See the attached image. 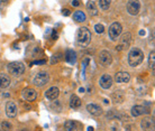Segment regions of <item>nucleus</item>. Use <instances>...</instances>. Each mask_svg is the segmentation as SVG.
Wrapping results in <instances>:
<instances>
[{
    "label": "nucleus",
    "mask_w": 155,
    "mask_h": 131,
    "mask_svg": "<svg viewBox=\"0 0 155 131\" xmlns=\"http://www.w3.org/2000/svg\"><path fill=\"white\" fill-rule=\"evenodd\" d=\"M95 30L98 34H102L104 30H105V27H104V25H101V24H97V25L95 26Z\"/></svg>",
    "instance_id": "bb28decb"
},
{
    "label": "nucleus",
    "mask_w": 155,
    "mask_h": 131,
    "mask_svg": "<svg viewBox=\"0 0 155 131\" xmlns=\"http://www.w3.org/2000/svg\"><path fill=\"white\" fill-rule=\"evenodd\" d=\"M73 19H74V21H76V23H83V21H85V19H87V16H85V14L83 12V11H75L74 14H73Z\"/></svg>",
    "instance_id": "a211bd4d"
},
{
    "label": "nucleus",
    "mask_w": 155,
    "mask_h": 131,
    "mask_svg": "<svg viewBox=\"0 0 155 131\" xmlns=\"http://www.w3.org/2000/svg\"><path fill=\"white\" fill-rule=\"evenodd\" d=\"M87 10L89 11V14L91 16H97V14H98V9H97L95 4L93 1H88L87 2Z\"/></svg>",
    "instance_id": "aec40b11"
},
{
    "label": "nucleus",
    "mask_w": 155,
    "mask_h": 131,
    "mask_svg": "<svg viewBox=\"0 0 155 131\" xmlns=\"http://www.w3.org/2000/svg\"><path fill=\"white\" fill-rule=\"evenodd\" d=\"M4 96H5V98H8V96H9V94H8V93H5V95H4Z\"/></svg>",
    "instance_id": "58836bf2"
},
{
    "label": "nucleus",
    "mask_w": 155,
    "mask_h": 131,
    "mask_svg": "<svg viewBox=\"0 0 155 131\" xmlns=\"http://www.w3.org/2000/svg\"><path fill=\"white\" fill-rule=\"evenodd\" d=\"M148 112V109L144 106H134L130 110V114L133 116H140Z\"/></svg>",
    "instance_id": "f8f14e48"
},
{
    "label": "nucleus",
    "mask_w": 155,
    "mask_h": 131,
    "mask_svg": "<svg viewBox=\"0 0 155 131\" xmlns=\"http://www.w3.org/2000/svg\"><path fill=\"white\" fill-rule=\"evenodd\" d=\"M7 70L11 75L20 76L25 72V65L21 62H11L7 66Z\"/></svg>",
    "instance_id": "7ed1b4c3"
},
{
    "label": "nucleus",
    "mask_w": 155,
    "mask_h": 131,
    "mask_svg": "<svg viewBox=\"0 0 155 131\" xmlns=\"http://www.w3.org/2000/svg\"><path fill=\"white\" fill-rule=\"evenodd\" d=\"M48 81H50L48 73H46V72H40V73L36 74L35 79H34V84H35L36 86H43V85H45V84H47Z\"/></svg>",
    "instance_id": "39448f33"
},
{
    "label": "nucleus",
    "mask_w": 155,
    "mask_h": 131,
    "mask_svg": "<svg viewBox=\"0 0 155 131\" xmlns=\"http://www.w3.org/2000/svg\"><path fill=\"white\" fill-rule=\"evenodd\" d=\"M23 98L25 99L26 101H34L36 100L37 98V93L34 89H30V87H27L25 90H23V93H21Z\"/></svg>",
    "instance_id": "9b49d317"
},
{
    "label": "nucleus",
    "mask_w": 155,
    "mask_h": 131,
    "mask_svg": "<svg viewBox=\"0 0 155 131\" xmlns=\"http://www.w3.org/2000/svg\"><path fill=\"white\" fill-rule=\"evenodd\" d=\"M144 60V54L140 48H131L128 53V64L131 67H136L142 64Z\"/></svg>",
    "instance_id": "f03ea898"
},
{
    "label": "nucleus",
    "mask_w": 155,
    "mask_h": 131,
    "mask_svg": "<svg viewBox=\"0 0 155 131\" xmlns=\"http://www.w3.org/2000/svg\"><path fill=\"white\" fill-rule=\"evenodd\" d=\"M6 114L8 118H15L17 116V106L14 102H8L6 104Z\"/></svg>",
    "instance_id": "ddd939ff"
},
{
    "label": "nucleus",
    "mask_w": 155,
    "mask_h": 131,
    "mask_svg": "<svg viewBox=\"0 0 155 131\" xmlns=\"http://www.w3.org/2000/svg\"><path fill=\"white\" fill-rule=\"evenodd\" d=\"M87 130H88V131H92V130H93V128H92V127H89Z\"/></svg>",
    "instance_id": "e433bc0d"
},
{
    "label": "nucleus",
    "mask_w": 155,
    "mask_h": 131,
    "mask_svg": "<svg viewBox=\"0 0 155 131\" xmlns=\"http://www.w3.org/2000/svg\"><path fill=\"white\" fill-rule=\"evenodd\" d=\"M80 1H79V0H73V1H72V6H74V7H78V6H80Z\"/></svg>",
    "instance_id": "2f4dec72"
},
{
    "label": "nucleus",
    "mask_w": 155,
    "mask_h": 131,
    "mask_svg": "<svg viewBox=\"0 0 155 131\" xmlns=\"http://www.w3.org/2000/svg\"><path fill=\"white\" fill-rule=\"evenodd\" d=\"M62 15L63 16H70L71 11L69 9H62Z\"/></svg>",
    "instance_id": "7c9ffc66"
},
{
    "label": "nucleus",
    "mask_w": 155,
    "mask_h": 131,
    "mask_svg": "<svg viewBox=\"0 0 155 131\" xmlns=\"http://www.w3.org/2000/svg\"><path fill=\"white\" fill-rule=\"evenodd\" d=\"M1 127H2V129H10L11 128V126H10L9 122H7V121H5V122H2V124H1Z\"/></svg>",
    "instance_id": "cd10ccee"
},
{
    "label": "nucleus",
    "mask_w": 155,
    "mask_h": 131,
    "mask_svg": "<svg viewBox=\"0 0 155 131\" xmlns=\"http://www.w3.org/2000/svg\"><path fill=\"white\" fill-rule=\"evenodd\" d=\"M148 66H150V70L154 71L155 70V52L152 50L148 55Z\"/></svg>",
    "instance_id": "5701e85b"
},
{
    "label": "nucleus",
    "mask_w": 155,
    "mask_h": 131,
    "mask_svg": "<svg viewBox=\"0 0 155 131\" xmlns=\"http://www.w3.org/2000/svg\"><path fill=\"white\" fill-rule=\"evenodd\" d=\"M76 128H78V124H76V122H75V121H72V120L65 121V123H64V129L65 130L74 131V130H76Z\"/></svg>",
    "instance_id": "412c9836"
},
{
    "label": "nucleus",
    "mask_w": 155,
    "mask_h": 131,
    "mask_svg": "<svg viewBox=\"0 0 155 131\" xmlns=\"http://www.w3.org/2000/svg\"><path fill=\"white\" fill-rule=\"evenodd\" d=\"M130 40H131L130 33H125L124 35L121 36V38H120V45L123 46L124 48H127L130 44Z\"/></svg>",
    "instance_id": "f3484780"
},
{
    "label": "nucleus",
    "mask_w": 155,
    "mask_h": 131,
    "mask_svg": "<svg viewBox=\"0 0 155 131\" xmlns=\"http://www.w3.org/2000/svg\"><path fill=\"white\" fill-rule=\"evenodd\" d=\"M98 60L102 66H108L112 63V56L108 50H102L98 55Z\"/></svg>",
    "instance_id": "0eeeda50"
},
{
    "label": "nucleus",
    "mask_w": 155,
    "mask_h": 131,
    "mask_svg": "<svg viewBox=\"0 0 155 131\" xmlns=\"http://www.w3.org/2000/svg\"><path fill=\"white\" fill-rule=\"evenodd\" d=\"M112 82H114L112 77H111L110 75H108V74H105V75H102L100 77V80H99V84H100V86L102 87V89L108 90V89H110L111 85H112Z\"/></svg>",
    "instance_id": "6e6552de"
},
{
    "label": "nucleus",
    "mask_w": 155,
    "mask_h": 131,
    "mask_svg": "<svg viewBox=\"0 0 155 131\" xmlns=\"http://www.w3.org/2000/svg\"><path fill=\"white\" fill-rule=\"evenodd\" d=\"M140 36H144V35H145V31H144V30H140Z\"/></svg>",
    "instance_id": "72a5a7b5"
},
{
    "label": "nucleus",
    "mask_w": 155,
    "mask_h": 131,
    "mask_svg": "<svg viewBox=\"0 0 155 131\" xmlns=\"http://www.w3.org/2000/svg\"><path fill=\"white\" fill-rule=\"evenodd\" d=\"M60 95V89L56 86H52L45 92V98L47 100L53 101L55 99H57V96Z\"/></svg>",
    "instance_id": "1a4fd4ad"
},
{
    "label": "nucleus",
    "mask_w": 155,
    "mask_h": 131,
    "mask_svg": "<svg viewBox=\"0 0 155 131\" xmlns=\"http://www.w3.org/2000/svg\"><path fill=\"white\" fill-rule=\"evenodd\" d=\"M89 62H90V60H89V58H85L84 62L82 63V65H83V67H85V66L88 65V64H89Z\"/></svg>",
    "instance_id": "473e14b6"
},
{
    "label": "nucleus",
    "mask_w": 155,
    "mask_h": 131,
    "mask_svg": "<svg viewBox=\"0 0 155 131\" xmlns=\"http://www.w3.org/2000/svg\"><path fill=\"white\" fill-rule=\"evenodd\" d=\"M57 37H59V35H57V31L55 29L52 30V39L53 40H56L57 39Z\"/></svg>",
    "instance_id": "c85d7f7f"
},
{
    "label": "nucleus",
    "mask_w": 155,
    "mask_h": 131,
    "mask_svg": "<svg viewBox=\"0 0 155 131\" xmlns=\"http://www.w3.org/2000/svg\"><path fill=\"white\" fill-rule=\"evenodd\" d=\"M70 106L72 109H78L81 106V100L78 95H72L70 99Z\"/></svg>",
    "instance_id": "6ab92c4d"
},
{
    "label": "nucleus",
    "mask_w": 155,
    "mask_h": 131,
    "mask_svg": "<svg viewBox=\"0 0 155 131\" xmlns=\"http://www.w3.org/2000/svg\"><path fill=\"white\" fill-rule=\"evenodd\" d=\"M110 5H111V0H99V7L102 10H108Z\"/></svg>",
    "instance_id": "393cba45"
},
{
    "label": "nucleus",
    "mask_w": 155,
    "mask_h": 131,
    "mask_svg": "<svg viewBox=\"0 0 155 131\" xmlns=\"http://www.w3.org/2000/svg\"><path fill=\"white\" fill-rule=\"evenodd\" d=\"M112 101H114L115 103H121V102L124 101V94L120 93V92H115V93L112 94Z\"/></svg>",
    "instance_id": "b1692460"
},
{
    "label": "nucleus",
    "mask_w": 155,
    "mask_h": 131,
    "mask_svg": "<svg viewBox=\"0 0 155 131\" xmlns=\"http://www.w3.org/2000/svg\"><path fill=\"white\" fill-rule=\"evenodd\" d=\"M121 31H123V26L120 25L119 23H112L109 27V30H108L110 39H118L121 35Z\"/></svg>",
    "instance_id": "20e7f679"
},
{
    "label": "nucleus",
    "mask_w": 155,
    "mask_h": 131,
    "mask_svg": "<svg viewBox=\"0 0 155 131\" xmlns=\"http://www.w3.org/2000/svg\"><path fill=\"white\" fill-rule=\"evenodd\" d=\"M46 63V60H35V62H33V63H32V65H34V64H37V65H38V64H45Z\"/></svg>",
    "instance_id": "c756f323"
},
{
    "label": "nucleus",
    "mask_w": 155,
    "mask_h": 131,
    "mask_svg": "<svg viewBox=\"0 0 155 131\" xmlns=\"http://www.w3.org/2000/svg\"><path fill=\"white\" fill-rule=\"evenodd\" d=\"M6 2H8V0H0V4H6Z\"/></svg>",
    "instance_id": "c9c22d12"
},
{
    "label": "nucleus",
    "mask_w": 155,
    "mask_h": 131,
    "mask_svg": "<svg viewBox=\"0 0 155 131\" xmlns=\"http://www.w3.org/2000/svg\"><path fill=\"white\" fill-rule=\"evenodd\" d=\"M87 110L89 113H91L92 116H99L102 114V108L98 104H95V103H89L87 106Z\"/></svg>",
    "instance_id": "9d476101"
},
{
    "label": "nucleus",
    "mask_w": 155,
    "mask_h": 131,
    "mask_svg": "<svg viewBox=\"0 0 155 131\" xmlns=\"http://www.w3.org/2000/svg\"><path fill=\"white\" fill-rule=\"evenodd\" d=\"M127 11L133 16L138 15L140 11V0H129V1L127 2Z\"/></svg>",
    "instance_id": "423d86ee"
},
{
    "label": "nucleus",
    "mask_w": 155,
    "mask_h": 131,
    "mask_svg": "<svg viewBox=\"0 0 155 131\" xmlns=\"http://www.w3.org/2000/svg\"><path fill=\"white\" fill-rule=\"evenodd\" d=\"M10 84L9 76L5 73H0V89H7Z\"/></svg>",
    "instance_id": "2eb2a0df"
},
{
    "label": "nucleus",
    "mask_w": 155,
    "mask_h": 131,
    "mask_svg": "<svg viewBox=\"0 0 155 131\" xmlns=\"http://www.w3.org/2000/svg\"><path fill=\"white\" fill-rule=\"evenodd\" d=\"M104 102H105L106 104H108V103H109V101H108V100H106V99H105V100H104Z\"/></svg>",
    "instance_id": "4c0bfd02"
},
{
    "label": "nucleus",
    "mask_w": 155,
    "mask_h": 131,
    "mask_svg": "<svg viewBox=\"0 0 155 131\" xmlns=\"http://www.w3.org/2000/svg\"><path fill=\"white\" fill-rule=\"evenodd\" d=\"M65 60H66L68 63H70V64H75V62H76V55H75L74 50H72V49L66 50V53H65Z\"/></svg>",
    "instance_id": "dca6fc26"
},
{
    "label": "nucleus",
    "mask_w": 155,
    "mask_h": 131,
    "mask_svg": "<svg viewBox=\"0 0 155 131\" xmlns=\"http://www.w3.org/2000/svg\"><path fill=\"white\" fill-rule=\"evenodd\" d=\"M91 41V31L87 27H81L76 31V43L82 47H87Z\"/></svg>",
    "instance_id": "f257e3e1"
},
{
    "label": "nucleus",
    "mask_w": 155,
    "mask_h": 131,
    "mask_svg": "<svg viewBox=\"0 0 155 131\" xmlns=\"http://www.w3.org/2000/svg\"><path fill=\"white\" fill-rule=\"evenodd\" d=\"M115 81L117 83H128L130 81V75L127 72H118L115 75Z\"/></svg>",
    "instance_id": "4468645a"
},
{
    "label": "nucleus",
    "mask_w": 155,
    "mask_h": 131,
    "mask_svg": "<svg viewBox=\"0 0 155 131\" xmlns=\"http://www.w3.org/2000/svg\"><path fill=\"white\" fill-rule=\"evenodd\" d=\"M152 124H153V120L150 119V118H145V119H143V120H142L140 127H142V129H143V130H148V129H151Z\"/></svg>",
    "instance_id": "4be33fe9"
},
{
    "label": "nucleus",
    "mask_w": 155,
    "mask_h": 131,
    "mask_svg": "<svg viewBox=\"0 0 155 131\" xmlns=\"http://www.w3.org/2000/svg\"><path fill=\"white\" fill-rule=\"evenodd\" d=\"M79 92H80V93H83V92H84V89H83V87H80V89H79Z\"/></svg>",
    "instance_id": "f704fd0d"
},
{
    "label": "nucleus",
    "mask_w": 155,
    "mask_h": 131,
    "mask_svg": "<svg viewBox=\"0 0 155 131\" xmlns=\"http://www.w3.org/2000/svg\"><path fill=\"white\" fill-rule=\"evenodd\" d=\"M62 58V55L59 54V55H53L52 58H51V64H56L57 62H60V60Z\"/></svg>",
    "instance_id": "a878e982"
}]
</instances>
